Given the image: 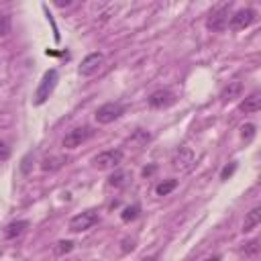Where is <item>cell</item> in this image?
Wrapping results in <instances>:
<instances>
[{"label": "cell", "mask_w": 261, "mask_h": 261, "mask_svg": "<svg viewBox=\"0 0 261 261\" xmlns=\"http://www.w3.org/2000/svg\"><path fill=\"white\" fill-rule=\"evenodd\" d=\"M230 8H232V4H230V2L216 4V6L208 12V16H206V29H208V31H212V33H222V31L228 27Z\"/></svg>", "instance_id": "obj_1"}, {"label": "cell", "mask_w": 261, "mask_h": 261, "mask_svg": "<svg viewBox=\"0 0 261 261\" xmlns=\"http://www.w3.org/2000/svg\"><path fill=\"white\" fill-rule=\"evenodd\" d=\"M57 82H59V73H57V69H47V71L43 73L39 86H37V92H35V96H33V102H35L37 106L45 104V102L49 100V96L53 94Z\"/></svg>", "instance_id": "obj_2"}, {"label": "cell", "mask_w": 261, "mask_h": 261, "mask_svg": "<svg viewBox=\"0 0 261 261\" xmlns=\"http://www.w3.org/2000/svg\"><path fill=\"white\" fill-rule=\"evenodd\" d=\"M196 165V153L190 147H177L171 155V169L179 173H190Z\"/></svg>", "instance_id": "obj_3"}, {"label": "cell", "mask_w": 261, "mask_h": 261, "mask_svg": "<svg viewBox=\"0 0 261 261\" xmlns=\"http://www.w3.org/2000/svg\"><path fill=\"white\" fill-rule=\"evenodd\" d=\"M122 114H124V104H120V102H106V104L96 108L94 118H96L98 124H110V122L118 120Z\"/></svg>", "instance_id": "obj_4"}, {"label": "cell", "mask_w": 261, "mask_h": 261, "mask_svg": "<svg viewBox=\"0 0 261 261\" xmlns=\"http://www.w3.org/2000/svg\"><path fill=\"white\" fill-rule=\"evenodd\" d=\"M100 220V214L96 208H90V210H84L75 216H71L69 220V230L71 232H84V230H90L94 224H98Z\"/></svg>", "instance_id": "obj_5"}, {"label": "cell", "mask_w": 261, "mask_h": 261, "mask_svg": "<svg viewBox=\"0 0 261 261\" xmlns=\"http://www.w3.org/2000/svg\"><path fill=\"white\" fill-rule=\"evenodd\" d=\"M104 61H106L104 53H100V51L90 53V55H86V57L82 59V63H80V67H77V73H80L82 77H92V75H96V73L104 67Z\"/></svg>", "instance_id": "obj_6"}, {"label": "cell", "mask_w": 261, "mask_h": 261, "mask_svg": "<svg viewBox=\"0 0 261 261\" xmlns=\"http://www.w3.org/2000/svg\"><path fill=\"white\" fill-rule=\"evenodd\" d=\"M120 161H122V151L120 149H108V151H102V153L92 157V165L96 169H102V171L118 167Z\"/></svg>", "instance_id": "obj_7"}, {"label": "cell", "mask_w": 261, "mask_h": 261, "mask_svg": "<svg viewBox=\"0 0 261 261\" xmlns=\"http://www.w3.org/2000/svg\"><path fill=\"white\" fill-rule=\"evenodd\" d=\"M92 135H94V130H92L90 126H75V128H71V130L65 133L61 145H63L65 149H75V147H80L82 143H86Z\"/></svg>", "instance_id": "obj_8"}, {"label": "cell", "mask_w": 261, "mask_h": 261, "mask_svg": "<svg viewBox=\"0 0 261 261\" xmlns=\"http://www.w3.org/2000/svg\"><path fill=\"white\" fill-rule=\"evenodd\" d=\"M255 18H257V10H253V8H241V10H237V12L230 14L228 24H230L232 31H243V29L251 27L255 22Z\"/></svg>", "instance_id": "obj_9"}, {"label": "cell", "mask_w": 261, "mask_h": 261, "mask_svg": "<svg viewBox=\"0 0 261 261\" xmlns=\"http://www.w3.org/2000/svg\"><path fill=\"white\" fill-rule=\"evenodd\" d=\"M175 100H177V98H175V94H173L171 90L161 88V90H155V92L149 94L147 104H149L151 108H169V106L175 104Z\"/></svg>", "instance_id": "obj_10"}, {"label": "cell", "mask_w": 261, "mask_h": 261, "mask_svg": "<svg viewBox=\"0 0 261 261\" xmlns=\"http://www.w3.org/2000/svg\"><path fill=\"white\" fill-rule=\"evenodd\" d=\"M241 112H245V114H253V112H257L259 108H261V94H259V90H253L243 102H241Z\"/></svg>", "instance_id": "obj_11"}, {"label": "cell", "mask_w": 261, "mask_h": 261, "mask_svg": "<svg viewBox=\"0 0 261 261\" xmlns=\"http://www.w3.org/2000/svg\"><path fill=\"white\" fill-rule=\"evenodd\" d=\"M241 92H243V82L232 80V82H228V84L220 90V100H222V102H230V100L239 98Z\"/></svg>", "instance_id": "obj_12"}, {"label": "cell", "mask_w": 261, "mask_h": 261, "mask_svg": "<svg viewBox=\"0 0 261 261\" xmlns=\"http://www.w3.org/2000/svg\"><path fill=\"white\" fill-rule=\"evenodd\" d=\"M65 163H67V157H63V155H51V157H45L41 161V169L43 171H57Z\"/></svg>", "instance_id": "obj_13"}, {"label": "cell", "mask_w": 261, "mask_h": 261, "mask_svg": "<svg viewBox=\"0 0 261 261\" xmlns=\"http://www.w3.org/2000/svg\"><path fill=\"white\" fill-rule=\"evenodd\" d=\"M259 222H261V208H259V206H255V208H253V210H249V212H247V216H245L243 232H251L253 228H257V226H259Z\"/></svg>", "instance_id": "obj_14"}, {"label": "cell", "mask_w": 261, "mask_h": 261, "mask_svg": "<svg viewBox=\"0 0 261 261\" xmlns=\"http://www.w3.org/2000/svg\"><path fill=\"white\" fill-rule=\"evenodd\" d=\"M29 228V220H14V222H10L6 228H4V237L6 239H18L24 230Z\"/></svg>", "instance_id": "obj_15"}, {"label": "cell", "mask_w": 261, "mask_h": 261, "mask_svg": "<svg viewBox=\"0 0 261 261\" xmlns=\"http://www.w3.org/2000/svg\"><path fill=\"white\" fill-rule=\"evenodd\" d=\"M128 173L126 171H122V169H116L110 177H108V186H112V188H124L126 184H128Z\"/></svg>", "instance_id": "obj_16"}, {"label": "cell", "mask_w": 261, "mask_h": 261, "mask_svg": "<svg viewBox=\"0 0 261 261\" xmlns=\"http://www.w3.org/2000/svg\"><path fill=\"white\" fill-rule=\"evenodd\" d=\"M128 141H130V143H135V145H139V147H143V145H147V143L151 141V135H149L145 128H137Z\"/></svg>", "instance_id": "obj_17"}, {"label": "cell", "mask_w": 261, "mask_h": 261, "mask_svg": "<svg viewBox=\"0 0 261 261\" xmlns=\"http://www.w3.org/2000/svg\"><path fill=\"white\" fill-rule=\"evenodd\" d=\"M175 188H177V179H165V181L157 184L155 194H157V196H167V194H169V192H173Z\"/></svg>", "instance_id": "obj_18"}, {"label": "cell", "mask_w": 261, "mask_h": 261, "mask_svg": "<svg viewBox=\"0 0 261 261\" xmlns=\"http://www.w3.org/2000/svg\"><path fill=\"white\" fill-rule=\"evenodd\" d=\"M139 212H141V206L139 204H130L120 212V218H122V222H133L139 216Z\"/></svg>", "instance_id": "obj_19"}, {"label": "cell", "mask_w": 261, "mask_h": 261, "mask_svg": "<svg viewBox=\"0 0 261 261\" xmlns=\"http://www.w3.org/2000/svg\"><path fill=\"white\" fill-rule=\"evenodd\" d=\"M255 124L253 122H247V124H243L241 126V139L245 141V143H251L253 139H255Z\"/></svg>", "instance_id": "obj_20"}, {"label": "cell", "mask_w": 261, "mask_h": 261, "mask_svg": "<svg viewBox=\"0 0 261 261\" xmlns=\"http://www.w3.org/2000/svg\"><path fill=\"white\" fill-rule=\"evenodd\" d=\"M243 253H245L247 257H255V255L259 253V241H257V239H253V241L245 243V247H243Z\"/></svg>", "instance_id": "obj_21"}, {"label": "cell", "mask_w": 261, "mask_h": 261, "mask_svg": "<svg viewBox=\"0 0 261 261\" xmlns=\"http://www.w3.org/2000/svg\"><path fill=\"white\" fill-rule=\"evenodd\" d=\"M73 249V243L71 241H59L57 245H55V253L57 255H65V253H69Z\"/></svg>", "instance_id": "obj_22"}, {"label": "cell", "mask_w": 261, "mask_h": 261, "mask_svg": "<svg viewBox=\"0 0 261 261\" xmlns=\"http://www.w3.org/2000/svg\"><path fill=\"white\" fill-rule=\"evenodd\" d=\"M10 33V16L0 14V37H6Z\"/></svg>", "instance_id": "obj_23"}, {"label": "cell", "mask_w": 261, "mask_h": 261, "mask_svg": "<svg viewBox=\"0 0 261 261\" xmlns=\"http://www.w3.org/2000/svg\"><path fill=\"white\" fill-rule=\"evenodd\" d=\"M234 171H237V163H234V161H230L228 165H224V167H222V171H220V179H222V181H226Z\"/></svg>", "instance_id": "obj_24"}, {"label": "cell", "mask_w": 261, "mask_h": 261, "mask_svg": "<svg viewBox=\"0 0 261 261\" xmlns=\"http://www.w3.org/2000/svg\"><path fill=\"white\" fill-rule=\"evenodd\" d=\"M8 157H10V147L4 141H0V161H6Z\"/></svg>", "instance_id": "obj_25"}, {"label": "cell", "mask_w": 261, "mask_h": 261, "mask_svg": "<svg viewBox=\"0 0 261 261\" xmlns=\"http://www.w3.org/2000/svg\"><path fill=\"white\" fill-rule=\"evenodd\" d=\"M122 245H124V247H122V253H128V251L135 249V241H133V239H124Z\"/></svg>", "instance_id": "obj_26"}, {"label": "cell", "mask_w": 261, "mask_h": 261, "mask_svg": "<svg viewBox=\"0 0 261 261\" xmlns=\"http://www.w3.org/2000/svg\"><path fill=\"white\" fill-rule=\"evenodd\" d=\"M155 169H157V165H149V167H143V177H149V175H153V173H155Z\"/></svg>", "instance_id": "obj_27"}, {"label": "cell", "mask_w": 261, "mask_h": 261, "mask_svg": "<svg viewBox=\"0 0 261 261\" xmlns=\"http://www.w3.org/2000/svg\"><path fill=\"white\" fill-rule=\"evenodd\" d=\"M159 259V253H155V255H151V257H145V259H141V261H157Z\"/></svg>", "instance_id": "obj_28"}, {"label": "cell", "mask_w": 261, "mask_h": 261, "mask_svg": "<svg viewBox=\"0 0 261 261\" xmlns=\"http://www.w3.org/2000/svg\"><path fill=\"white\" fill-rule=\"evenodd\" d=\"M55 4H57V6H61V8H63V6H69V4H71V2H69V0H65V2H63V0H59V2H55Z\"/></svg>", "instance_id": "obj_29"}, {"label": "cell", "mask_w": 261, "mask_h": 261, "mask_svg": "<svg viewBox=\"0 0 261 261\" xmlns=\"http://www.w3.org/2000/svg\"><path fill=\"white\" fill-rule=\"evenodd\" d=\"M202 261H220V257H218V255H214V257H208V259H202Z\"/></svg>", "instance_id": "obj_30"}]
</instances>
